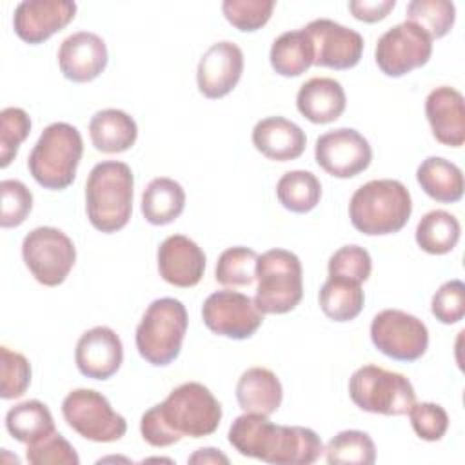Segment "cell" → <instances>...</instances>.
Masks as SVG:
<instances>
[{
    "mask_svg": "<svg viewBox=\"0 0 465 465\" xmlns=\"http://www.w3.org/2000/svg\"><path fill=\"white\" fill-rule=\"evenodd\" d=\"M347 105L341 84L329 76H316L302 84L296 94V107L312 124H331L338 120Z\"/></svg>",
    "mask_w": 465,
    "mask_h": 465,
    "instance_id": "603a6c76",
    "label": "cell"
},
{
    "mask_svg": "<svg viewBox=\"0 0 465 465\" xmlns=\"http://www.w3.org/2000/svg\"><path fill=\"white\" fill-rule=\"evenodd\" d=\"M305 143L303 129L283 116H267L252 129V145L269 160H296L303 154Z\"/></svg>",
    "mask_w": 465,
    "mask_h": 465,
    "instance_id": "7402d4cb",
    "label": "cell"
},
{
    "mask_svg": "<svg viewBox=\"0 0 465 465\" xmlns=\"http://www.w3.org/2000/svg\"><path fill=\"white\" fill-rule=\"evenodd\" d=\"M316 163L334 178H352L363 173L372 160L369 140L351 127H340L318 136Z\"/></svg>",
    "mask_w": 465,
    "mask_h": 465,
    "instance_id": "5bb4252c",
    "label": "cell"
},
{
    "mask_svg": "<svg viewBox=\"0 0 465 465\" xmlns=\"http://www.w3.org/2000/svg\"><path fill=\"white\" fill-rule=\"evenodd\" d=\"M256 251L236 245L225 249L216 262L214 278L223 287H245L256 280Z\"/></svg>",
    "mask_w": 465,
    "mask_h": 465,
    "instance_id": "e575fe53",
    "label": "cell"
},
{
    "mask_svg": "<svg viewBox=\"0 0 465 465\" xmlns=\"http://www.w3.org/2000/svg\"><path fill=\"white\" fill-rule=\"evenodd\" d=\"M243 73V53L229 40L213 44L200 58L196 69L198 91L211 100L223 98L240 82Z\"/></svg>",
    "mask_w": 465,
    "mask_h": 465,
    "instance_id": "e0dca14e",
    "label": "cell"
},
{
    "mask_svg": "<svg viewBox=\"0 0 465 465\" xmlns=\"http://www.w3.org/2000/svg\"><path fill=\"white\" fill-rule=\"evenodd\" d=\"M371 341L385 356L398 361H414L429 347L427 325L400 309H383L371 322Z\"/></svg>",
    "mask_w": 465,
    "mask_h": 465,
    "instance_id": "8fae6325",
    "label": "cell"
},
{
    "mask_svg": "<svg viewBox=\"0 0 465 465\" xmlns=\"http://www.w3.org/2000/svg\"><path fill=\"white\" fill-rule=\"evenodd\" d=\"M84 154L80 131L67 122L49 124L27 158V169L44 189L62 191L74 182Z\"/></svg>",
    "mask_w": 465,
    "mask_h": 465,
    "instance_id": "5b68a950",
    "label": "cell"
},
{
    "mask_svg": "<svg viewBox=\"0 0 465 465\" xmlns=\"http://www.w3.org/2000/svg\"><path fill=\"white\" fill-rule=\"evenodd\" d=\"M329 465H372L376 461V447L372 438L363 430H341L325 447Z\"/></svg>",
    "mask_w": 465,
    "mask_h": 465,
    "instance_id": "d6a6232c",
    "label": "cell"
},
{
    "mask_svg": "<svg viewBox=\"0 0 465 465\" xmlns=\"http://www.w3.org/2000/svg\"><path fill=\"white\" fill-rule=\"evenodd\" d=\"M274 5L272 0H225L222 13L238 31L252 33L269 22Z\"/></svg>",
    "mask_w": 465,
    "mask_h": 465,
    "instance_id": "74e56055",
    "label": "cell"
},
{
    "mask_svg": "<svg viewBox=\"0 0 465 465\" xmlns=\"http://www.w3.org/2000/svg\"><path fill=\"white\" fill-rule=\"evenodd\" d=\"M396 5V0H351L349 11L356 20L372 24L383 20Z\"/></svg>",
    "mask_w": 465,
    "mask_h": 465,
    "instance_id": "ee69618b",
    "label": "cell"
},
{
    "mask_svg": "<svg viewBox=\"0 0 465 465\" xmlns=\"http://www.w3.org/2000/svg\"><path fill=\"white\" fill-rule=\"evenodd\" d=\"M31 133V118L20 107H5L0 113V167L5 169L16 156L20 143Z\"/></svg>",
    "mask_w": 465,
    "mask_h": 465,
    "instance_id": "d590c367",
    "label": "cell"
},
{
    "mask_svg": "<svg viewBox=\"0 0 465 465\" xmlns=\"http://www.w3.org/2000/svg\"><path fill=\"white\" fill-rule=\"evenodd\" d=\"M76 15L69 0H24L15 7L13 27L25 44H42L62 31Z\"/></svg>",
    "mask_w": 465,
    "mask_h": 465,
    "instance_id": "2e32d148",
    "label": "cell"
},
{
    "mask_svg": "<svg viewBox=\"0 0 465 465\" xmlns=\"http://www.w3.org/2000/svg\"><path fill=\"white\" fill-rule=\"evenodd\" d=\"M189 463H229V458L225 454H222L218 449L213 447H202L198 449L193 456H189L187 460Z\"/></svg>",
    "mask_w": 465,
    "mask_h": 465,
    "instance_id": "f6af8a7d",
    "label": "cell"
},
{
    "mask_svg": "<svg viewBox=\"0 0 465 465\" xmlns=\"http://www.w3.org/2000/svg\"><path fill=\"white\" fill-rule=\"evenodd\" d=\"M254 303L262 314L291 312L303 298L300 258L287 249H269L256 262Z\"/></svg>",
    "mask_w": 465,
    "mask_h": 465,
    "instance_id": "52a82bcc",
    "label": "cell"
},
{
    "mask_svg": "<svg viewBox=\"0 0 465 465\" xmlns=\"http://www.w3.org/2000/svg\"><path fill=\"white\" fill-rule=\"evenodd\" d=\"M58 65L67 80L76 84L91 82L107 65V45L94 33L76 31L60 44Z\"/></svg>",
    "mask_w": 465,
    "mask_h": 465,
    "instance_id": "d6986e66",
    "label": "cell"
},
{
    "mask_svg": "<svg viewBox=\"0 0 465 465\" xmlns=\"http://www.w3.org/2000/svg\"><path fill=\"white\" fill-rule=\"evenodd\" d=\"M412 213L409 189L392 178L371 180L358 187L349 202V218L356 231L383 236L401 231Z\"/></svg>",
    "mask_w": 465,
    "mask_h": 465,
    "instance_id": "277c9868",
    "label": "cell"
},
{
    "mask_svg": "<svg viewBox=\"0 0 465 465\" xmlns=\"http://www.w3.org/2000/svg\"><path fill=\"white\" fill-rule=\"evenodd\" d=\"M416 180L423 193L436 202L454 203L463 196L461 169L441 156L425 158L416 169Z\"/></svg>",
    "mask_w": 465,
    "mask_h": 465,
    "instance_id": "484cf974",
    "label": "cell"
},
{
    "mask_svg": "<svg viewBox=\"0 0 465 465\" xmlns=\"http://www.w3.org/2000/svg\"><path fill=\"white\" fill-rule=\"evenodd\" d=\"M318 300L327 318L334 322H351L361 312L365 294L361 283L329 276L320 289Z\"/></svg>",
    "mask_w": 465,
    "mask_h": 465,
    "instance_id": "f546056e",
    "label": "cell"
},
{
    "mask_svg": "<svg viewBox=\"0 0 465 465\" xmlns=\"http://www.w3.org/2000/svg\"><path fill=\"white\" fill-rule=\"evenodd\" d=\"M271 67L282 76L303 74L314 60V47L307 31H285L271 45Z\"/></svg>",
    "mask_w": 465,
    "mask_h": 465,
    "instance_id": "83f0119b",
    "label": "cell"
},
{
    "mask_svg": "<svg viewBox=\"0 0 465 465\" xmlns=\"http://www.w3.org/2000/svg\"><path fill=\"white\" fill-rule=\"evenodd\" d=\"M407 414L411 418L412 430L425 441H440L449 429L447 411L438 403L414 401Z\"/></svg>",
    "mask_w": 465,
    "mask_h": 465,
    "instance_id": "b9f144b4",
    "label": "cell"
},
{
    "mask_svg": "<svg viewBox=\"0 0 465 465\" xmlns=\"http://www.w3.org/2000/svg\"><path fill=\"white\" fill-rule=\"evenodd\" d=\"M0 194H2L0 225L4 229L22 225L33 209V193L20 180H2Z\"/></svg>",
    "mask_w": 465,
    "mask_h": 465,
    "instance_id": "ab89813d",
    "label": "cell"
},
{
    "mask_svg": "<svg viewBox=\"0 0 465 465\" xmlns=\"http://www.w3.org/2000/svg\"><path fill=\"white\" fill-rule=\"evenodd\" d=\"M425 116L432 136L449 147H461L465 142L463 94L449 85L432 89L425 98Z\"/></svg>",
    "mask_w": 465,
    "mask_h": 465,
    "instance_id": "44dd1931",
    "label": "cell"
},
{
    "mask_svg": "<svg viewBox=\"0 0 465 465\" xmlns=\"http://www.w3.org/2000/svg\"><path fill=\"white\" fill-rule=\"evenodd\" d=\"M78 371L93 380L111 378L124 361V345L120 336L105 325L85 331L74 349Z\"/></svg>",
    "mask_w": 465,
    "mask_h": 465,
    "instance_id": "ac0fdd59",
    "label": "cell"
},
{
    "mask_svg": "<svg viewBox=\"0 0 465 465\" xmlns=\"http://www.w3.org/2000/svg\"><path fill=\"white\" fill-rule=\"evenodd\" d=\"M25 460L31 465H78L80 458L74 447L60 434L53 432L47 438H42L35 443H29L25 449Z\"/></svg>",
    "mask_w": 465,
    "mask_h": 465,
    "instance_id": "60d3db41",
    "label": "cell"
},
{
    "mask_svg": "<svg viewBox=\"0 0 465 465\" xmlns=\"http://www.w3.org/2000/svg\"><path fill=\"white\" fill-rule=\"evenodd\" d=\"M276 196L287 211L305 214L320 203L322 183L311 171H287L276 183Z\"/></svg>",
    "mask_w": 465,
    "mask_h": 465,
    "instance_id": "1f68e13d",
    "label": "cell"
},
{
    "mask_svg": "<svg viewBox=\"0 0 465 465\" xmlns=\"http://www.w3.org/2000/svg\"><path fill=\"white\" fill-rule=\"evenodd\" d=\"M314 47L312 65L336 71L354 67L363 53V36L334 20L318 18L305 27Z\"/></svg>",
    "mask_w": 465,
    "mask_h": 465,
    "instance_id": "9a60e30c",
    "label": "cell"
},
{
    "mask_svg": "<svg viewBox=\"0 0 465 465\" xmlns=\"http://www.w3.org/2000/svg\"><path fill=\"white\" fill-rule=\"evenodd\" d=\"M327 271L329 276L363 283L371 276L372 260L367 249L360 245H343L331 254Z\"/></svg>",
    "mask_w": 465,
    "mask_h": 465,
    "instance_id": "f35d334b",
    "label": "cell"
},
{
    "mask_svg": "<svg viewBox=\"0 0 465 465\" xmlns=\"http://www.w3.org/2000/svg\"><path fill=\"white\" fill-rule=\"evenodd\" d=\"M134 176L127 163H96L85 182V213L91 225L105 234L124 229L133 213Z\"/></svg>",
    "mask_w": 465,
    "mask_h": 465,
    "instance_id": "3957f363",
    "label": "cell"
},
{
    "mask_svg": "<svg viewBox=\"0 0 465 465\" xmlns=\"http://www.w3.org/2000/svg\"><path fill=\"white\" fill-rule=\"evenodd\" d=\"M220 420L222 405L213 392L198 381H187L142 414L140 434L151 447H169L183 436L203 438L213 434Z\"/></svg>",
    "mask_w": 465,
    "mask_h": 465,
    "instance_id": "6da1fadb",
    "label": "cell"
},
{
    "mask_svg": "<svg viewBox=\"0 0 465 465\" xmlns=\"http://www.w3.org/2000/svg\"><path fill=\"white\" fill-rule=\"evenodd\" d=\"M432 316L445 325H452L465 316V285L461 280L445 282L432 296Z\"/></svg>",
    "mask_w": 465,
    "mask_h": 465,
    "instance_id": "7bdbcfd3",
    "label": "cell"
},
{
    "mask_svg": "<svg viewBox=\"0 0 465 465\" xmlns=\"http://www.w3.org/2000/svg\"><path fill=\"white\" fill-rule=\"evenodd\" d=\"M227 438L242 456L274 465H311L325 450L312 429L276 425L269 416L252 412L238 416L231 423Z\"/></svg>",
    "mask_w": 465,
    "mask_h": 465,
    "instance_id": "7a4b0ae2",
    "label": "cell"
},
{
    "mask_svg": "<svg viewBox=\"0 0 465 465\" xmlns=\"http://www.w3.org/2000/svg\"><path fill=\"white\" fill-rule=\"evenodd\" d=\"M65 423L82 438L96 443L118 441L125 436L127 421L113 411L109 400L93 389H74L62 401Z\"/></svg>",
    "mask_w": 465,
    "mask_h": 465,
    "instance_id": "9c48e42d",
    "label": "cell"
},
{
    "mask_svg": "<svg viewBox=\"0 0 465 465\" xmlns=\"http://www.w3.org/2000/svg\"><path fill=\"white\" fill-rule=\"evenodd\" d=\"M22 258L35 280L45 287L64 283L76 262L73 240L56 227H36L22 242Z\"/></svg>",
    "mask_w": 465,
    "mask_h": 465,
    "instance_id": "30bf717a",
    "label": "cell"
},
{
    "mask_svg": "<svg viewBox=\"0 0 465 465\" xmlns=\"http://www.w3.org/2000/svg\"><path fill=\"white\" fill-rule=\"evenodd\" d=\"M160 276L174 287H194L205 271V254L196 242L183 234L167 236L156 252Z\"/></svg>",
    "mask_w": 465,
    "mask_h": 465,
    "instance_id": "ffe728a7",
    "label": "cell"
},
{
    "mask_svg": "<svg viewBox=\"0 0 465 465\" xmlns=\"http://www.w3.org/2000/svg\"><path fill=\"white\" fill-rule=\"evenodd\" d=\"M0 396L4 400H15L24 396L31 383L29 360L5 345L0 347Z\"/></svg>",
    "mask_w": 465,
    "mask_h": 465,
    "instance_id": "8d00e7d4",
    "label": "cell"
},
{
    "mask_svg": "<svg viewBox=\"0 0 465 465\" xmlns=\"http://www.w3.org/2000/svg\"><path fill=\"white\" fill-rule=\"evenodd\" d=\"M185 207L183 187L167 176L153 178L142 193V214L151 225H167L174 222Z\"/></svg>",
    "mask_w": 465,
    "mask_h": 465,
    "instance_id": "4316f807",
    "label": "cell"
},
{
    "mask_svg": "<svg viewBox=\"0 0 465 465\" xmlns=\"http://www.w3.org/2000/svg\"><path fill=\"white\" fill-rule=\"evenodd\" d=\"M7 432L20 443H35L56 432L49 407L38 400H27L11 407L5 414Z\"/></svg>",
    "mask_w": 465,
    "mask_h": 465,
    "instance_id": "f1b7e54d",
    "label": "cell"
},
{
    "mask_svg": "<svg viewBox=\"0 0 465 465\" xmlns=\"http://www.w3.org/2000/svg\"><path fill=\"white\" fill-rule=\"evenodd\" d=\"M202 318L211 332L231 340L251 338L263 322V314L252 298L229 289L216 291L205 298Z\"/></svg>",
    "mask_w": 465,
    "mask_h": 465,
    "instance_id": "4fadbf2b",
    "label": "cell"
},
{
    "mask_svg": "<svg viewBox=\"0 0 465 465\" xmlns=\"http://www.w3.org/2000/svg\"><path fill=\"white\" fill-rule=\"evenodd\" d=\"M349 396L361 411L383 416H403L416 401L414 387L407 376L372 363L352 372Z\"/></svg>",
    "mask_w": 465,
    "mask_h": 465,
    "instance_id": "ba28073f",
    "label": "cell"
},
{
    "mask_svg": "<svg viewBox=\"0 0 465 465\" xmlns=\"http://www.w3.org/2000/svg\"><path fill=\"white\" fill-rule=\"evenodd\" d=\"M461 234L458 218L443 209L429 211L416 225V243L429 254L450 252Z\"/></svg>",
    "mask_w": 465,
    "mask_h": 465,
    "instance_id": "4dcf8cb0",
    "label": "cell"
},
{
    "mask_svg": "<svg viewBox=\"0 0 465 465\" xmlns=\"http://www.w3.org/2000/svg\"><path fill=\"white\" fill-rule=\"evenodd\" d=\"M405 13L407 22L421 27L432 40L443 38L456 20V7L449 0H412Z\"/></svg>",
    "mask_w": 465,
    "mask_h": 465,
    "instance_id": "836d02e7",
    "label": "cell"
},
{
    "mask_svg": "<svg viewBox=\"0 0 465 465\" xmlns=\"http://www.w3.org/2000/svg\"><path fill=\"white\" fill-rule=\"evenodd\" d=\"M283 389L278 376L265 367L247 369L236 383V400L243 412L271 416L282 405Z\"/></svg>",
    "mask_w": 465,
    "mask_h": 465,
    "instance_id": "cb8c5ba5",
    "label": "cell"
},
{
    "mask_svg": "<svg viewBox=\"0 0 465 465\" xmlns=\"http://www.w3.org/2000/svg\"><path fill=\"white\" fill-rule=\"evenodd\" d=\"M432 54V38L416 24L401 22L387 29L376 44L374 58L380 71L398 78L429 62Z\"/></svg>",
    "mask_w": 465,
    "mask_h": 465,
    "instance_id": "7c38bea8",
    "label": "cell"
},
{
    "mask_svg": "<svg viewBox=\"0 0 465 465\" xmlns=\"http://www.w3.org/2000/svg\"><path fill=\"white\" fill-rule=\"evenodd\" d=\"M89 136L96 151L116 154L131 149L138 138V125L122 109H102L91 116Z\"/></svg>",
    "mask_w": 465,
    "mask_h": 465,
    "instance_id": "d4e9b609",
    "label": "cell"
},
{
    "mask_svg": "<svg viewBox=\"0 0 465 465\" xmlns=\"http://www.w3.org/2000/svg\"><path fill=\"white\" fill-rule=\"evenodd\" d=\"M187 323V311L180 300L158 298L151 302L134 334L140 356L154 367L173 363L182 351Z\"/></svg>",
    "mask_w": 465,
    "mask_h": 465,
    "instance_id": "8992f818",
    "label": "cell"
}]
</instances>
